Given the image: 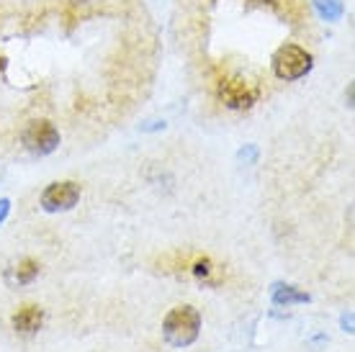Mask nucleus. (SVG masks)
<instances>
[{"mask_svg":"<svg viewBox=\"0 0 355 352\" xmlns=\"http://www.w3.org/2000/svg\"><path fill=\"white\" fill-rule=\"evenodd\" d=\"M201 332V314L193 306H175L162 322L165 342L173 347H188L198 340Z\"/></svg>","mask_w":355,"mask_h":352,"instance_id":"obj_1","label":"nucleus"},{"mask_svg":"<svg viewBox=\"0 0 355 352\" xmlns=\"http://www.w3.org/2000/svg\"><path fill=\"white\" fill-rule=\"evenodd\" d=\"M311 54L299 44H284L273 54V72L278 80H299L311 70Z\"/></svg>","mask_w":355,"mask_h":352,"instance_id":"obj_2","label":"nucleus"},{"mask_svg":"<svg viewBox=\"0 0 355 352\" xmlns=\"http://www.w3.org/2000/svg\"><path fill=\"white\" fill-rule=\"evenodd\" d=\"M216 96H219V100H222L227 108L245 111V108H250L258 100V90L252 88L245 78L224 75V78L216 82Z\"/></svg>","mask_w":355,"mask_h":352,"instance_id":"obj_3","label":"nucleus"},{"mask_svg":"<svg viewBox=\"0 0 355 352\" xmlns=\"http://www.w3.org/2000/svg\"><path fill=\"white\" fill-rule=\"evenodd\" d=\"M24 144H26V150L31 155L44 157V155H52L60 147V132H57V126L52 121L36 118V121L28 123L26 132H24Z\"/></svg>","mask_w":355,"mask_h":352,"instance_id":"obj_4","label":"nucleus"},{"mask_svg":"<svg viewBox=\"0 0 355 352\" xmlns=\"http://www.w3.org/2000/svg\"><path fill=\"white\" fill-rule=\"evenodd\" d=\"M80 201V185L72 180H62V183H52L44 188L42 193V206L44 211L57 213V211H70Z\"/></svg>","mask_w":355,"mask_h":352,"instance_id":"obj_5","label":"nucleus"},{"mask_svg":"<svg viewBox=\"0 0 355 352\" xmlns=\"http://www.w3.org/2000/svg\"><path fill=\"white\" fill-rule=\"evenodd\" d=\"M42 322H44V311L36 306V303H26V306H21L16 314H13V319H10L13 329L21 332V335H34L36 329L42 326Z\"/></svg>","mask_w":355,"mask_h":352,"instance_id":"obj_6","label":"nucleus"},{"mask_svg":"<svg viewBox=\"0 0 355 352\" xmlns=\"http://www.w3.org/2000/svg\"><path fill=\"white\" fill-rule=\"evenodd\" d=\"M36 275H39V263L31 260V257H24V260H18L8 270V283H13V285H28V283L36 281Z\"/></svg>","mask_w":355,"mask_h":352,"instance_id":"obj_7","label":"nucleus"},{"mask_svg":"<svg viewBox=\"0 0 355 352\" xmlns=\"http://www.w3.org/2000/svg\"><path fill=\"white\" fill-rule=\"evenodd\" d=\"M270 299L275 306H291V303H309V293L299 291L293 285H284V283H275L270 288Z\"/></svg>","mask_w":355,"mask_h":352,"instance_id":"obj_8","label":"nucleus"},{"mask_svg":"<svg viewBox=\"0 0 355 352\" xmlns=\"http://www.w3.org/2000/svg\"><path fill=\"white\" fill-rule=\"evenodd\" d=\"M314 6L320 10V16L327 18V21H340L343 13H345L343 0H314Z\"/></svg>","mask_w":355,"mask_h":352,"instance_id":"obj_9","label":"nucleus"},{"mask_svg":"<svg viewBox=\"0 0 355 352\" xmlns=\"http://www.w3.org/2000/svg\"><path fill=\"white\" fill-rule=\"evenodd\" d=\"M211 273H214V263L209 260V257H201V260H196V263H193V275L198 278V281L214 283Z\"/></svg>","mask_w":355,"mask_h":352,"instance_id":"obj_10","label":"nucleus"},{"mask_svg":"<svg viewBox=\"0 0 355 352\" xmlns=\"http://www.w3.org/2000/svg\"><path fill=\"white\" fill-rule=\"evenodd\" d=\"M240 159H242V162H250V165H252V162L258 159V150H255V147H248V150H242L240 152Z\"/></svg>","mask_w":355,"mask_h":352,"instance_id":"obj_11","label":"nucleus"},{"mask_svg":"<svg viewBox=\"0 0 355 352\" xmlns=\"http://www.w3.org/2000/svg\"><path fill=\"white\" fill-rule=\"evenodd\" d=\"M8 213H10V201L8 198H0V224H6Z\"/></svg>","mask_w":355,"mask_h":352,"instance_id":"obj_12","label":"nucleus"},{"mask_svg":"<svg viewBox=\"0 0 355 352\" xmlns=\"http://www.w3.org/2000/svg\"><path fill=\"white\" fill-rule=\"evenodd\" d=\"M340 324H343V329H345L347 335H353V314H347V317L340 319Z\"/></svg>","mask_w":355,"mask_h":352,"instance_id":"obj_13","label":"nucleus"},{"mask_svg":"<svg viewBox=\"0 0 355 352\" xmlns=\"http://www.w3.org/2000/svg\"><path fill=\"white\" fill-rule=\"evenodd\" d=\"M250 3H255V6H273L275 0H250Z\"/></svg>","mask_w":355,"mask_h":352,"instance_id":"obj_14","label":"nucleus"},{"mask_svg":"<svg viewBox=\"0 0 355 352\" xmlns=\"http://www.w3.org/2000/svg\"><path fill=\"white\" fill-rule=\"evenodd\" d=\"M3 67H6V57H3V54H0V70H3Z\"/></svg>","mask_w":355,"mask_h":352,"instance_id":"obj_15","label":"nucleus"}]
</instances>
